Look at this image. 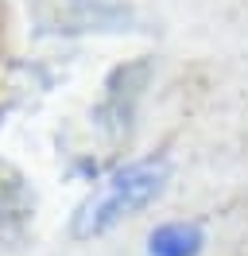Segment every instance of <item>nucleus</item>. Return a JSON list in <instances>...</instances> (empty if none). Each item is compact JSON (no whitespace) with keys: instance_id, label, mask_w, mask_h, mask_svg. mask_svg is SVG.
<instances>
[{"instance_id":"obj_1","label":"nucleus","mask_w":248,"mask_h":256,"mask_svg":"<svg viewBox=\"0 0 248 256\" xmlns=\"http://www.w3.org/2000/svg\"><path fill=\"white\" fill-rule=\"evenodd\" d=\"M170 167L163 160H140L120 167L116 175H108L97 190L78 206L74 222H70V237L90 240L97 233H105L120 218H132L136 210H144L152 198H159V190L167 186Z\"/></svg>"},{"instance_id":"obj_2","label":"nucleus","mask_w":248,"mask_h":256,"mask_svg":"<svg viewBox=\"0 0 248 256\" xmlns=\"http://www.w3.org/2000/svg\"><path fill=\"white\" fill-rule=\"evenodd\" d=\"M148 74H152V62H132V66H120L112 78H108V94L105 101L97 105V120L105 128H128L132 120V105H136L140 90L148 86Z\"/></svg>"},{"instance_id":"obj_3","label":"nucleus","mask_w":248,"mask_h":256,"mask_svg":"<svg viewBox=\"0 0 248 256\" xmlns=\"http://www.w3.org/2000/svg\"><path fill=\"white\" fill-rule=\"evenodd\" d=\"M206 244L202 225L194 222H167L148 237V252L152 256H198Z\"/></svg>"}]
</instances>
